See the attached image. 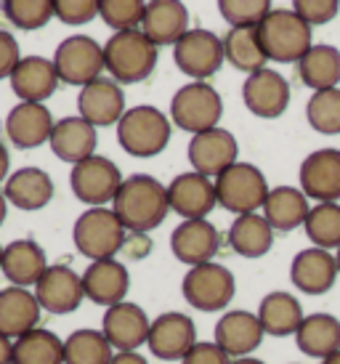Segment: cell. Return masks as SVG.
I'll return each instance as SVG.
<instances>
[{"label":"cell","instance_id":"obj_1","mask_svg":"<svg viewBox=\"0 0 340 364\" xmlns=\"http://www.w3.org/2000/svg\"><path fill=\"white\" fill-rule=\"evenodd\" d=\"M112 210L128 232L147 234L157 229L170 213L168 186H162L154 176L136 173L122 181L120 192L112 200Z\"/></svg>","mask_w":340,"mask_h":364},{"label":"cell","instance_id":"obj_2","mask_svg":"<svg viewBox=\"0 0 340 364\" xmlns=\"http://www.w3.org/2000/svg\"><path fill=\"white\" fill-rule=\"evenodd\" d=\"M255 30H258V41L266 59L280 61V64H292V61L298 64L314 46L311 24L300 19L295 11L271 9V14Z\"/></svg>","mask_w":340,"mask_h":364},{"label":"cell","instance_id":"obj_3","mask_svg":"<svg viewBox=\"0 0 340 364\" xmlns=\"http://www.w3.org/2000/svg\"><path fill=\"white\" fill-rule=\"evenodd\" d=\"M104 67L117 82L147 80L157 67V46L141 30L115 32L104 46Z\"/></svg>","mask_w":340,"mask_h":364},{"label":"cell","instance_id":"obj_4","mask_svg":"<svg viewBox=\"0 0 340 364\" xmlns=\"http://www.w3.org/2000/svg\"><path fill=\"white\" fill-rule=\"evenodd\" d=\"M117 141L130 157H157L170 141V120L157 107H133L117 122Z\"/></svg>","mask_w":340,"mask_h":364},{"label":"cell","instance_id":"obj_5","mask_svg":"<svg viewBox=\"0 0 340 364\" xmlns=\"http://www.w3.org/2000/svg\"><path fill=\"white\" fill-rule=\"evenodd\" d=\"M125 226L112 208H88L72 226V242L88 261L115 258L125 242Z\"/></svg>","mask_w":340,"mask_h":364},{"label":"cell","instance_id":"obj_6","mask_svg":"<svg viewBox=\"0 0 340 364\" xmlns=\"http://www.w3.org/2000/svg\"><path fill=\"white\" fill-rule=\"evenodd\" d=\"M269 183L260 168L250 162H234L231 168L216 176V197L223 210L234 213V215H245V213H258L263 208L266 197H269Z\"/></svg>","mask_w":340,"mask_h":364},{"label":"cell","instance_id":"obj_7","mask_svg":"<svg viewBox=\"0 0 340 364\" xmlns=\"http://www.w3.org/2000/svg\"><path fill=\"white\" fill-rule=\"evenodd\" d=\"M181 293H184V301L191 309L213 314L223 311L234 301L237 282H234V274L226 266L208 261L200 263V266H191L186 272L184 282H181Z\"/></svg>","mask_w":340,"mask_h":364},{"label":"cell","instance_id":"obj_8","mask_svg":"<svg viewBox=\"0 0 340 364\" xmlns=\"http://www.w3.org/2000/svg\"><path fill=\"white\" fill-rule=\"evenodd\" d=\"M221 114H223V102L218 91L200 80H191L189 85L179 88L170 102V120L191 136L218 128Z\"/></svg>","mask_w":340,"mask_h":364},{"label":"cell","instance_id":"obj_9","mask_svg":"<svg viewBox=\"0 0 340 364\" xmlns=\"http://www.w3.org/2000/svg\"><path fill=\"white\" fill-rule=\"evenodd\" d=\"M122 181L125 178L120 168L110 157H101V154H93L88 160L72 165L70 173V186L75 197L90 208H104L107 203H112L115 194L120 192Z\"/></svg>","mask_w":340,"mask_h":364},{"label":"cell","instance_id":"obj_10","mask_svg":"<svg viewBox=\"0 0 340 364\" xmlns=\"http://www.w3.org/2000/svg\"><path fill=\"white\" fill-rule=\"evenodd\" d=\"M53 67L59 72V80L67 85H88L101 77L104 67V46L88 35H72L59 43L53 53Z\"/></svg>","mask_w":340,"mask_h":364},{"label":"cell","instance_id":"obj_11","mask_svg":"<svg viewBox=\"0 0 340 364\" xmlns=\"http://www.w3.org/2000/svg\"><path fill=\"white\" fill-rule=\"evenodd\" d=\"M223 41L211 30H189L173 46V61L186 77L205 82L223 64Z\"/></svg>","mask_w":340,"mask_h":364},{"label":"cell","instance_id":"obj_12","mask_svg":"<svg viewBox=\"0 0 340 364\" xmlns=\"http://www.w3.org/2000/svg\"><path fill=\"white\" fill-rule=\"evenodd\" d=\"M242 102L260 120H277L290 107V82L277 70H263L248 75L242 85Z\"/></svg>","mask_w":340,"mask_h":364},{"label":"cell","instance_id":"obj_13","mask_svg":"<svg viewBox=\"0 0 340 364\" xmlns=\"http://www.w3.org/2000/svg\"><path fill=\"white\" fill-rule=\"evenodd\" d=\"M147 346L162 362H181L197 346V327L186 314L165 311L157 319H152Z\"/></svg>","mask_w":340,"mask_h":364},{"label":"cell","instance_id":"obj_14","mask_svg":"<svg viewBox=\"0 0 340 364\" xmlns=\"http://www.w3.org/2000/svg\"><path fill=\"white\" fill-rule=\"evenodd\" d=\"M152 330V319L139 304L122 301L117 306H110L101 319V333L110 341L115 351H139L147 346Z\"/></svg>","mask_w":340,"mask_h":364},{"label":"cell","instance_id":"obj_15","mask_svg":"<svg viewBox=\"0 0 340 364\" xmlns=\"http://www.w3.org/2000/svg\"><path fill=\"white\" fill-rule=\"evenodd\" d=\"M35 298H38L43 311L56 314V316L72 314L85 298L83 274H78L75 269L64 266V263H53V266L46 269L41 282L35 284Z\"/></svg>","mask_w":340,"mask_h":364},{"label":"cell","instance_id":"obj_16","mask_svg":"<svg viewBox=\"0 0 340 364\" xmlns=\"http://www.w3.org/2000/svg\"><path fill=\"white\" fill-rule=\"evenodd\" d=\"M240 157V144L234 139V133H229L226 128H211L205 133L191 136L189 141V162L191 168L208 178H216L221 173L231 168Z\"/></svg>","mask_w":340,"mask_h":364},{"label":"cell","instance_id":"obj_17","mask_svg":"<svg viewBox=\"0 0 340 364\" xmlns=\"http://www.w3.org/2000/svg\"><path fill=\"white\" fill-rule=\"evenodd\" d=\"M168 203L170 210L179 213L184 221L208 218L211 210L218 205L216 197V181L197 171L181 173L168 183Z\"/></svg>","mask_w":340,"mask_h":364},{"label":"cell","instance_id":"obj_18","mask_svg":"<svg viewBox=\"0 0 340 364\" xmlns=\"http://www.w3.org/2000/svg\"><path fill=\"white\" fill-rule=\"evenodd\" d=\"M300 192L314 203L340 200V149H317L300 162Z\"/></svg>","mask_w":340,"mask_h":364},{"label":"cell","instance_id":"obj_19","mask_svg":"<svg viewBox=\"0 0 340 364\" xmlns=\"http://www.w3.org/2000/svg\"><path fill=\"white\" fill-rule=\"evenodd\" d=\"M78 112L93 128H107V125L120 122L122 114L128 112L120 82L112 77H96L93 82L83 85L78 96Z\"/></svg>","mask_w":340,"mask_h":364},{"label":"cell","instance_id":"obj_20","mask_svg":"<svg viewBox=\"0 0 340 364\" xmlns=\"http://www.w3.org/2000/svg\"><path fill=\"white\" fill-rule=\"evenodd\" d=\"M218 229L208 218L181 221L170 234V250L176 255V261L186 263L189 269L213 261V255L218 253Z\"/></svg>","mask_w":340,"mask_h":364},{"label":"cell","instance_id":"obj_21","mask_svg":"<svg viewBox=\"0 0 340 364\" xmlns=\"http://www.w3.org/2000/svg\"><path fill=\"white\" fill-rule=\"evenodd\" d=\"M83 290L88 301L110 309L125 301L130 290V274L117 258L90 261V266L83 272Z\"/></svg>","mask_w":340,"mask_h":364},{"label":"cell","instance_id":"obj_22","mask_svg":"<svg viewBox=\"0 0 340 364\" xmlns=\"http://www.w3.org/2000/svg\"><path fill=\"white\" fill-rule=\"evenodd\" d=\"M53 125V114L46 104L19 102L6 117V136L19 149H38L51 141Z\"/></svg>","mask_w":340,"mask_h":364},{"label":"cell","instance_id":"obj_23","mask_svg":"<svg viewBox=\"0 0 340 364\" xmlns=\"http://www.w3.org/2000/svg\"><path fill=\"white\" fill-rule=\"evenodd\" d=\"M338 279V261L332 250L306 247L292 258L290 282L306 295H324Z\"/></svg>","mask_w":340,"mask_h":364},{"label":"cell","instance_id":"obj_24","mask_svg":"<svg viewBox=\"0 0 340 364\" xmlns=\"http://www.w3.org/2000/svg\"><path fill=\"white\" fill-rule=\"evenodd\" d=\"M9 80L16 99L30 104H43L46 99H51L61 82L53 59H46V56H21Z\"/></svg>","mask_w":340,"mask_h":364},{"label":"cell","instance_id":"obj_25","mask_svg":"<svg viewBox=\"0 0 340 364\" xmlns=\"http://www.w3.org/2000/svg\"><path fill=\"white\" fill-rule=\"evenodd\" d=\"M141 32L157 48L176 46L189 32V11L181 0H147V14L141 21Z\"/></svg>","mask_w":340,"mask_h":364},{"label":"cell","instance_id":"obj_26","mask_svg":"<svg viewBox=\"0 0 340 364\" xmlns=\"http://www.w3.org/2000/svg\"><path fill=\"white\" fill-rule=\"evenodd\" d=\"M263 324L258 314L250 311H226L216 322V343L231 356L242 359L250 356L260 343H263Z\"/></svg>","mask_w":340,"mask_h":364},{"label":"cell","instance_id":"obj_27","mask_svg":"<svg viewBox=\"0 0 340 364\" xmlns=\"http://www.w3.org/2000/svg\"><path fill=\"white\" fill-rule=\"evenodd\" d=\"M41 304L30 287L9 284L0 290V333L16 341L41 324Z\"/></svg>","mask_w":340,"mask_h":364},{"label":"cell","instance_id":"obj_28","mask_svg":"<svg viewBox=\"0 0 340 364\" xmlns=\"http://www.w3.org/2000/svg\"><path fill=\"white\" fill-rule=\"evenodd\" d=\"M48 144L61 162L78 165V162L88 160V157L96 154L99 133H96V128L88 120H83L80 114L78 117H61L53 125Z\"/></svg>","mask_w":340,"mask_h":364},{"label":"cell","instance_id":"obj_29","mask_svg":"<svg viewBox=\"0 0 340 364\" xmlns=\"http://www.w3.org/2000/svg\"><path fill=\"white\" fill-rule=\"evenodd\" d=\"M51 263L46 258V250L35 240H14L3 247V266L0 272L6 274V279L16 287H35L41 282Z\"/></svg>","mask_w":340,"mask_h":364},{"label":"cell","instance_id":"obj_30","mask_svg":"<svg viewBox=\"0 0 340 364\" xmlns=\"http://www.w3.org/2000/svg\"><path fill=\"white\" fill-rule=\"evenodd\" d=\"M53 178L43 168H19L3 183V194L19 210H43L53 200Z\"/></svg>","mask_w":340,"mask_h":364},{"label":"cell","instance_id":"obj_31","mask_svg":"<svg viewBox=\"0 0 340 364\" xmlns=\"http://www.w3.org/2000/svg\"><path fill=\"white\" fill-rule=\"evenodd\" d=\"M258 319L266 335L287 338V335L298 333L306 314H303V306L295 295L285 293V290H274V293L263 295V301L258 306Z\"/></svg>","mask_w":340,"mask_h":364},{"label":"cell","instance_id":"obj_32","mask_svg":"<svg viewBox=\"0 0 340 364\" xmlns=\"http://www.w3.org/2000/svg\"><path fill=\"white\" fill-rule=\"evenodd\" d=\"M300 354L311 359H327L330 354L340 351V319L332 314H309L295 333Z\"/></svg>","mask_w":340,"mask_h":364},{"label":"cell","instance_id":"obj_33","mask_svg":"<svg viewBox=\"0 0 340 364\" xmlns=\"http://www.w3.org/2000/svg\"><path fill=\"white\" fill-rule=\"evenodd\" d=\"M309 197L295 186H274L263 203V218L274 232H292L309 218Z\"/></svg>","mask_w":340,"mask_h":364},{"label":"cell","instance_id":"obj_34","mask_svg":"<svg viewBox=\"0 0 340 364\" xmlns=\"http://www.w3.org/2000/svg\"><path fill=\"white\" fill-rule=\"evenodd\" d=\"M229 245L242 258H263L274 245V229L263 218V213H245L231 223Z\"/></svg>","mask_w":340,"mask_h":364},{"label":"cell","instance_id":"obj_35","mask_svg":"<svg viewBox=\"0 0 340 364\" xmlns=\"http://www.w3.org/2000/svg\"><path fill=\"white\" fill-rule=\"evenodd\" d=\"M298 75L311 91L338 88L340 82V51L335 46H311L309 53L298 61Z\"/></svg>","mask_w":340,"mask_h":364},{"label":"cell","instance_id":"obj_36","mask_svg":"<svg viewBox=\"0 0 340 364\" xmlns=\"http://www.w3.org/2000/svg\"><path fill=\"white\" fill-rule=\"evenodd\" d=\"M223 56L234 70L240 72H258L266 67V53L260 48L258 30L255 27H231L223 35Z\"/></svg>","mask_w":340,"mask_h":364},{"label":"cell","instance_id":"obj_37","mask_svg":"<svg viewBox=\"0 0 340 364\" xmlns=\"http://www.w3.org/2000/svg\"><path fill=\"white\" fill-rule=\"evenodd\" d=\"M14 364H64V341L46 327H35L14 341Z\"/></svg>","mask_w":340,"mask_h":364},{"label":"cell","instance_id":"obj_38","mask_svg":"<svg viewBox=\"0 0 340 364\" xmlns=\"http://www.w3.org/2000/svg\"><path fill=\"white\" fill-rule=\"evenodd\" d=\"M115 348L101 330H75L64 341V364H110Z\"/></svg>","mask_w":340,"mask_h":364},{"label":"cell","instance_id":"obj_39","mask_svg":"<svg viewBox=\"0 0 340 364\" xmlns=\"http://www.w3.org/2000/svg\"><path fill=\"white\" fill-rule=\"evenodd\" d=\"M314 247L322 250H338L340 247V205L338 203H317L309 210L303 223Z\"/></svg>","mask_w":340,"mask_h":364},{"label":"cell","instance_id":"obj_40","mask_svg":"<svg viewBox=\"0 0 340 364\" xmlns=\"http://www.w3.org/2000/svg\"><path fill=\"white\" fill-rule=\"evenodd\" d=\"M306 120L322 136H340V88L314 91L306 104Z\"/></svg>","mask_w":340,"mask_h":364},{"label":"cell","instance_id":"obj_41","mask_svg":"<svg viewBox=\"0 0 340 364\" xmlns=\"http://www.w3.org/2000/svg\"><path fill=\"white\" fill-rule=\"evenodd\" d=\"M3 9L19 30H41L53 19V0H3Z\"/></svg>","mask_w":340,"mask_h":364},{"label":"cell","instance_id":"obj_42","mask_svg":"<svg viewBox=\"0 0 340 364\" xmlns=\"http://www.w3.org/2000/svg\"><path fill=\"white\" fill-rule=\"evenodd\" d=\"M147 14V0H99V16L115 32L139 30Z\"/></svg>","mask_w":340,"mask_h":364},{"label":"cell","instance_id":"obj_43","mask_svg":"<svg viewBox=\"0 0 340 364\" xmlns=\"http://www.w3.org/2000/svg\"><path fill=\"white\" fill-rule=\"evenodd\" d=\"M218 11L231 27H258L271 14V0H218Z\"/></svg>","mask_w":340,"mask_h":364},{"label":"cell","instance_id":"obj_44","mask_svg":"<svg viewBox=\"0 0 340 364\" xmlns=\"http://www.w3.org/2000/svg\"><path fill=\"white\" fill-rule=\"evenodd\" d=\"M53 16L70 27H80L99 16V0H53Z\"/></svg>","mask_w":340,"mask_h":364},{"label":"cell","instance_id":"obj_45","mask_svg":"<svg viewBox=\"0 0 340 364\" xmlns=\"http://www.w3.org/2000/svg\"><path fill=\"white\" fill-rule=\"evenodd\" d=\"M340 0H292V11L300 19H306L311 27L327 24L338 16Z\"/></svg>","mask_w":340,"mask_h":364},{"label":"cell","instance_id":"obj_46","mask_svg":"<svg viewBox=\"0 0 340 364\" xmlns=\"http://www.w3.org/2000/svg\"><path fill=\"white\" fill-rule=\"evenodd\" d=\"M181 364H231V356L216 341L213 343H205V341L200 343L197 341V346L181 359Z\"/></svg>","mask_w":340,"mask_h":364},{"label":"cell","instance_id":"obj_47","mask_svg":"<svg viewBox=\"0 0 340 364\" xmlns=\"http://www.w3.org/2000/svg\"><path fill=\"white\" fill-rule=\"evenodd\" d=\"M19 61H21V53H19L16 38H14L11 32L0 30V80L11 77Z\"/></svg>","mask_w":340,"mask_h":364},{"label":"cell","instance_id":"obj_48","mask_svg":"<svg viewBox=\"0 0 340 364\" xmlns=\"http://www.w3.org/2000/svg\"><path fill=\"white\" fill-rule=\"evenodd\" d=\"M110 364H149L147 356H141L139 351H115Z\"/></svg>","mask_w":340,"mask_h":364},{"label":"cell","instance_id":"obj_49","mask_svg":"<svg viewBox=\"0 0 340 364\" xmlns=\"http://www.w3.org/2000/svg\"><path fill=\"white\" fill-rule=\"evenodd\" d=\"M0 364H14V341L0 333Z\"/></svg>","mask_w":340,"mask_h":364},{"label":"cell","instance_id":"obj_50","mask_svg":"<svg viewBox=\"0 0 340 364\" xmlns=\"http://www.w3.org/2000/svg\"><path fill=\"white\" fill-rule=\"evenodd\" d=\"M9 168H11L9 149L0 144V183H6V178H9Z\"/></svg>","mask_w":340,"mask_h":364},{"label":"cell","instance_id":"obj_51","mask_svg":"<svg viewBox=\"0 0 340 364\" xmlns=\"http://www.w3.org/2000/svg\"><path fill=\"white\" fill-rule=\"evenodd\" d=\"M6 213H9V200H6V194L0 192V226L6 221Z\"/></svg>","mask_w":340,"mask_h":364},{"label":"cell","instance_id":"obj_52","mask_svg":"<svg viewBox=\"0 0 340 364\" xmlns=\"http://www.w3.org/2000/svg\"><path fill=\"white\" fill-rule=\"evenodd\" d=\"M231 364H266L260 359H253V356H242V359H231Z\"/></svg>","mask_w":340,"mask_h":364},{"label":"cell","instance_id":"obj_53","mask_svg":"<svg viewBox=\"0 0 340 364\" xmlns=\"http://www.w3.org/2000/svg\"><path fill=\"white\" fill-rule=\"evenodd\" d=\"M322 364H340V351H335V354H330L327 359H322Z\"/></svg>","mask_w":340,"mask_h":364},{"label":"cell","instance_id":"obj_54","mask_svg":"<svg viewBox=\"0 0 340 364\" xmlns=\"http://www.w3.org/2000/svg\"><path fill=\"white\" fill-rule=\"evenodd\" d=\"M335 261H338V274H340V247L335 250Z\"/></svg>","mask_w":340,"mask_h":364},{"label":"cell","instance_id":"obj_55","mask_svg":"<svg viewBox=\"0 0 340 364\" xmlns=\"http://www.w3.org/2000/svg\"><path fill=\"white\" fill-rule=\"evenodd\" d=\"M0 266H3V245H0Z\"/></svg>","mask_w":340,"mask_h":364}]
</instances>
